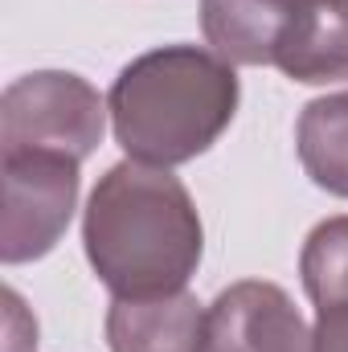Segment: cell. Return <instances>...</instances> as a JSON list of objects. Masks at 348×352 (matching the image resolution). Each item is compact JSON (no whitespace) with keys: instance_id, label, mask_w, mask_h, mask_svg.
Returning <instances> with one entry per match:
<instances>
[{"instance_id":"cell-3","label":"cell","mask_w":348,"mask_h":352,"mask_svg":"<svg viewBox=\"0 0 348 352\" xmlns=\"http://www.w3.org/2000/svg\"><path fill=\"white\" fill-rule=\"evenodd\" d=\"M107 115L98 90L78 74H25L0 98V152H58L83 164L102 144Z\"/></svg>"},{"instance_id":"cell-1","label":"cell","mask_w":348,"mask_h":352,"mask_svg":"<svg viewBox=\"0 0 348 352\" xmlns=\"http://www.w3.org/2000/svg\"><path fill=\"white\" fill-rule=\"evenodd\" d=\"M83 246L115 299H152L188 287L205 254V230L188 188L168 168L123 160L90 192Z\"/></svg>"},{"instance_id":"cell-7","label":"cell","mask_w":348,"mask_h":352,"mask_svg":"<svg viewBox=\"0 0 348 352\" xmlns=\"http://www.w3.org/2000/svg\"><path fill=\"white\" fill-rule=\"evenodd\" d=\"M299 274L316 303L307 352H348V213L320 221L307 234Z\"/></svg>"},{"instance_id":"cell-5","label":"cell","mask_w":348,"mask_h":352,"mask_svg":"<svg viewBox=\"0 0 348 352\" xmlns=\"http://www.w3.org/2000/svg\"><path fill=\"white\" fill-rule=\"evenodd\" d=\"M312 336L279 283L246 278L226 287L201 324L197 352H307Z\"/></svg>"},{"instance_id":"cell-11","label":"cell","mask_w":348,"mask_h":352,"mask_svg":"<svg viewBox=\"0 0 348 352\" xmlns=\"http://www.w3.org/2000/svg\"><path fill=\"white\" fill-rule=\"evenodd\" d=\"M4 352H37V324L17 291H4Z\"/></svg>"},{"instance_id":"cell-9","label":"cell","mask_w":348,"mask_h":352,"mask_svg":"<svg viewBox=\"0 0 348 352\" xmlns=\"http://www.w3.org/2000/svg\"><path fill=\"white\" fill-rule=\"evenodd\" d=\"M279 70L307 87L348 78V8L340 0H299V21L279 54Z\"/></svg>"},{"instance_id":"cell-12","label":"cell","mask_w":348,"mask_h":352,"mask_svg":"<svg viewBox=\"0 0 348 352\" xmlns=\"http://www.w3.org/2000/svg\"><path fill=\"white\" fill-rule=\"evenodd\" d=\"M340 4H345V8H348V0H340Z\"/></svg>"},{"instance_id":"cell-8","label":"cell","mask_w":348,"mask_h":352,"mask_svg":"<svg viewBox=\"0 0 348 352\" xmlns=\"http://www.w3.org/2000/svg\"><path fill=\"white\" fill-rule=\"evenodd\" d=\"M205 307L197 295H152V299H115L107 311L111 352H197Z\"/></svg>"},{"instance_id":"cell-4","label":"cell","mask_w":348,"mask_h":352,"mask_svg":"<svg viewBox=\"0 0 348 352\" xmlns=\"http://www.w3.org/2000/svg\"><path fill=\"white\" fill-rule=\"evenodd\" d=\"M4 180V234L0 258L8 266L45 258L78 205V160L58 152H0Z\"/></svg>"},{"instance_id":"cell-6","label":"cell","mask_w":348,"mask_h":352,"mask_svg":"<svg viewBox=\"0 0 348 352\" xmlns=\"http://www.w3.org/2000/svg\"><path fill=\"white\" fill-rule=\"evenodd\" d=\"M299 0H201V33L230 66H279Z\"/></svg>"},{"instance_id":"cell-10","label":"cell","mask_w":348,"mask_h":352,"mask_svg":"<svg viewBox=\"0 0 348 352\" xmlns=\"http://www.w3.org/2000/svg\"><path fill=\"white\" fill-rule=\"evenodd\" d=\"M295 152L303 173L324 192L348 201V90L312 98L295 127Z\"/></svg>"},{"instance_id":"cell-2","label":"cell","mask_w":348,"mask_h":352,"mask_svg":"<svg viewBox=\"0 0 348 352\" xmlns=\"http://www.w3.org/2000/svg\"><path fill=\"white\" fill-rule=\"evenodd\" d=\"M238 74L213 50L160 45L127 62L107 94L127 160L176 168L205 156L238 115Z\"/></svg>"}]
</instances>
